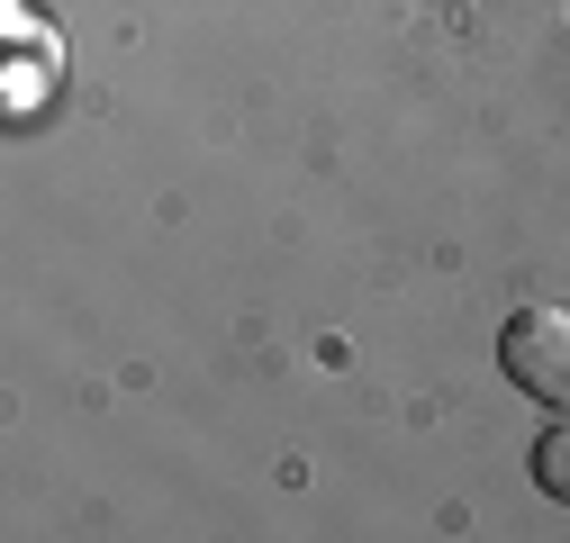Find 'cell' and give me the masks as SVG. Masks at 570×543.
<instances>
[{"mask_svg":"<svg viewBox=\"0 0 570 543\" xmlns=\"http://www.w3.org/2000/svg\"><path fill=\"white\" fill-rule=\"evenodd\" d=\"M534 481H543V498H561V507H570V407L552 417V435L534 444Z\"/></svg>","mask_w":570,"mask_h":543,"instance_id":"obj_2","label":"cell"},{"mask_svg":"<svg viewBox=\"0 0 570 543\" xmlns=\"http://www.w3.org/2000/svg\"><path fill=\"white\" fill-rule=\"evenodd\" d=\"M19 10H63V0H19Z\"/></svg>","mask_w":570,"mask_h":543,"instance_id":"obj_3","label":"cell"},{"mask_svg":"<svg viewBox=\"0 0 570 543\" xmlns=\"http://www.w3.org/2000/svg\"><path fill=\"white\" fill-rule=\"evenodd\" d=\"M498 372H508L525 398H543L552 417L570 407V317L561 308H525L508 317V335H498Z\"/></svg>","mask_w":570,"mask_h":543,"instance_id":"obj_1","label":"cell"}]
</instances>
